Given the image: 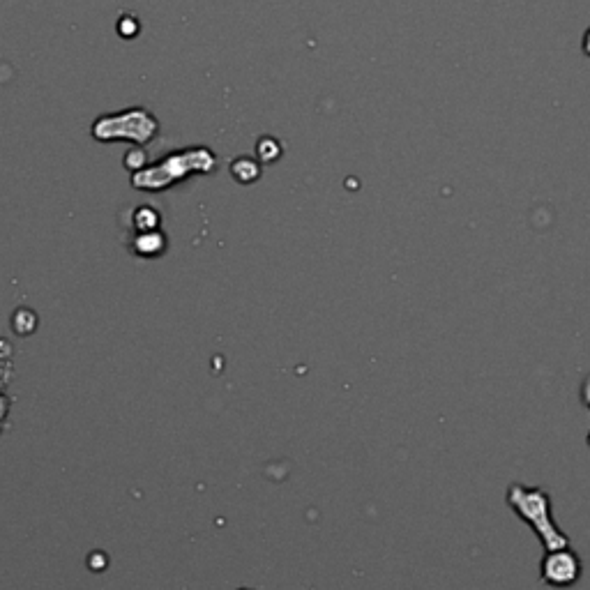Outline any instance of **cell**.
I'll use <instances>...</instances> for the list:
<instances>
[{"instance_id": "6da1fadb", "label": "cell", "mask_w": 590, "mask_h": 590, "mask_svg": "<svg viewBox=\"0 0 590 590\" xmlns=\"http://www.w3.org/2000/svg\"><path fill=\"white\" fill-rule=\"evenodd\" d=\"M508 503L517 512L521 521H526L533 528V533L540 537L544 551L570 547L567 537L551 514V498L540 487H524V484H512L508 489Z\"/></svg>"}, {"instance_id": "3957f363", "label": "cell", "mask_w": 590, "mask_h": 590, "mask_svg": "<svg viewBox=\"0 0 590 590\" xmlns=\"http://www.w3.org/2000/svg\"><path fill=\"white\" fill-rule=\"evenodd\" d=\"M581 399L590 406V376L584 381V388H581ZM588 445H590V436H588Z\"/></svg>"}, {"instance_id": "7a4b0ae2", "label": "cell", "mask_w": 590, "mask_h": 590, "mask_svg": "<svg viewBox=\"0 0 590 590\" xmlns=\"http://www.w3.org/2000/svg\"><path fill=\"white\" fill-rule=\"evenodd\" d=\"M581 572H584V567H581L579 556L574 554V551H570V547L547 551L542 558L540 574L544 584L549 586H556V588L574 586L581 579Z\"/></svg>"}]
</instances>
